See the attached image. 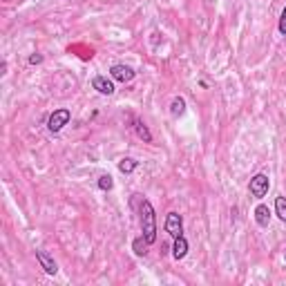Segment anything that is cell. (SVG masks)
I'll use <instances>...</instances> for the list:
<instances>
[{
    "instance_id": "cell-1",
    "label": "cell",
    "mask_w": 286,
    "mask_h": 286,
    "mask_svg": "<svg viewBox=\"0 0 286 286\" xmlns=\"http://www.w3.org/2000/svg\"><path fill=\"white\" fill-rule=\"evenodd\" d=\"M141 231H143V237L148 239V244H154L156 242V215H154V208L148 199L141 201Z\"/></svg>"
},
{
    "instance_id": "cell-2",
    "label": "cell",
    "mask_w": 286,
    "mask_h": 286,
    "mask_svg": "<svg viewBox=\"0 0 286 286\" xmlns=\"http://www.w3.org/2000/svg\"><path fill=\"white\" fill-rule=\"evenodd\" d=\"M70 119H72V112L67 110V108H60V110H54L52 114H49V119H47V130L49 132H60L63 128L70 123Z\"/></svg>"
},
{
    "instance_id": "cell-3",
    "label": "cell",
    "mask_w": 286,
    "mask_h": 286,
    "mask_svg": "<svg viewBox=\"0 0 286 286\" xmlns=\"http://www.w3.org/2000/svg\"><path fill=\"white\" fill-rule=\"evenodd\" d=\"M268 188H271V179H268V175H264V172L255 175L253 179H250V183H248V190H250V195H253L255 199H264L268 195Z\"/></svg>"
},
{
    "instance_id": "cell-4",
    "label": "cell",
    "mask_w": 286,
    "mask_h": 286,
    "mask_svg": "<svg viewBox=\"0 0 286 286\" xmlns=\"http://www.w3.org/2000/svg\"><path fill=\"white\" fill-rule=\"evenodd\" d=\"M166 233L170 235L172 239L179 237V235H183V219H181V215L179 212H168V217H166Z\"/></svg>"
},
{
    "instance_id": "cell-5",
    "label": "cell",
    "mask_w": 286,
    "mask_h": 286,
    "mask_svg": "<svg viewBox=\"0 0 286 286\" xmlns=\"http://www.w3.org/2000/svg\"><path fill=\"white\" fill-rule=\"evenodd\" d=\"M110 76H112V81H119V83H130L132 78L137 76V72H134L132 67H128V65L116 63V65H112V67H110Z\"/></svg>"
},
{
    "instance_id": "cell-6",
    "label": "cell",
    "mask_w": 286,
    "mask_h": 286,
    "mask_svg": "<svg viewBox=\"0 0 286 286\" xmlns=\"http://www.w3.org/2000/svg\"><path fill=\"white\" fill-rule=\"evenodd\" d=\"M36 260L47 275H56V273H58V264H56V260L47 253V250H36Z\"/></svg>"
},
{
    "instance_id": "cell-7",
    "label": "cell",
    "mask_w": 286,
    "mask_h": 286,
    "mask_svg": "<svg viewBox=\"0 0 286 286\" xmlns=\"http://www.w3.org/2000/svg\"><path fill=\"white\" fill-rule=\"evenodd\" d=\"M92 87L97 89L99 94H105V97H112V94H114V83H112L108 76H94Z\"/></svg>"
},
{
    "instance_id": "cell-8",
    "label": "cell",
    "mask_w": 286,
    "mask_h": 286,
    "mask_svg": "<svg viewBox=\"0 0 286 286\" xmlns=\"http://www.w3.org/2000/svg\"><path fill=\"white\" fill-rule=\"evenodd\" d=\"M188 255V239L183 237V235H179V237H175V246H172V257L179 262L183 260V257Z\"/></svg>"
},
{
    "instance_id": "cell-9",
    "label": "cell",
    "mask_w": 286,
    "mask_h": 286,
    "mask_svg": "<svg viewBox=\"0 0 286 286\" xmlns=\"http://www.w3.org/2000/svg\"><path fill=\"white\" fill-rule=\"evenodd\" d=\"M134 132H137V137L141 139L143 143H152V132L148 130V125H145V123L141 121V119H134Z\"/></svg>"
},
{
    "instance_id": "cell-10",
    "label": "cell",
    "mask_w": 286,
    "mask_h": 286,
    "mask_svg": "<svg viewBox=\"0 0 286 286\" xmlns=\"http://www.w3.org/2000/svg\"><path fill=\"white\" fill-rule=\"evenodd\" d=\"M255 221L260 224L262 228H266L268 224H271V210H268V206H264V204H260L255 208Z\"/></svg>"
},
{
    "instance_id": "cell-11",
    "label": "cell",
    "mask_w": 286,
    "mask_h": 286,
    "mask_svg": "<svg viewBox=\"0 0 286 286\" xmlns=\"http://www.w3.org/2000/svg\"><path fill=\"white\" fill-rule=\"evenodd\" d=\"M137 166H139V161L132 159V156H123V159L119 161V170L123 172V175H132V172L137 170Z\"/></svg>"
},
{
    "instance_id": "cell-12",
    "label": "cell",
    "mask_w": 286,
    "mask_h": 286,
    "mask_svg": "<svg viewBox=\"0 0 286 286\" xmlns=\"http://www.w3.org/2000/svg\"><path fill=\"white\" fill-rule=\"evenodd\" d=\"M183 112H186V101L181 97H175L170 103V114L175 116V119H179V116H183Z\"/></svg>"
},
{
    "instance_id": "cell-13",
    "label": "cell",
    "mask_w": 286,
    "mask_h": 286,
    "mask_svg": "<svg viewBox=\"0 0 286 286\" xmlns=\"http://www.w3.org/2000/svg\"><path fill=\"white\" fill-rule=\"evenodd\" d=\"M148 239H145L143 237V235H141V237H137V239H134V242H132V250H134V255H139V257H143L145 253H148Z\"/></svg>"
},
{
    "instance_id": "cell-14",
    "label": "cell",
    "mask_w": 286,
    "mask_h": 286,
    "mask_svg": "<svg viewBox=\"0 0 286 286\" xmlns=\"http://www.w3.org/2000/svg\"><path fill=\"white\" fill-rule=\"evenodd\" d=\"M275 215L282 221H286V197H277L275 199Z\"/></svg>"
},
{
    "instance_id": "cell-15",
    "label": "cell",
    "mask_w": 286,
    "mask_h": 286,
    "mask_svg": "<svg viewBox=\"0 0 286 286\" xmlns=\"http://www.w3.org/2000/svg\"><path fill=\"white\" fill-rule=\"evenodd\" d=\"M99 188H101V190H112V188H114V181H112V177H110V175H101V177H99Z\"/></svg>"
},
{
    "instance_id": "cell-16",
    "label": "cell",
    "mask_w": 286,
    "mask_h": 286,
    "mask_svg": "<svg viewBox=\"0 0 286 286\" xmlns=\"http://www.w3.org/2000/svg\"><path fill=\"white\" fill-rule=\"evenodd\" d=\"M277 29H279V34H284V36H286V7H284V11H282V16H279Z\"/></svg>"
},
{
    "instance_id": "cell-17",
    "label": "cell",
    "mask_w": 286,
    "mask_h": 286,
    "mask_svg": "<svg viewBox=\"0 0 286 286\" xmlns=\"http://www.w3.org/2000/svg\"><path fill=\"white\" fill-rule=\"evenodd\" d=\"M38 63H43V56L41 54H31L29 56V65H38Z\"/></svg>"
},
{
    "instance_id": "cell-18",
    "label": "cell",
    "mask_w": 286,
    "mask_h": 286,
    "mask_svg": "<svg viewBox=\"0 0 286 286\" xmlns=\"http://www.w3.org/2000/svg\"><path fill=\"white\" fill-rule=\"evenodd\" d=\"M284 260H286V255H284Z\"/></svg>"
}]
</instances>
